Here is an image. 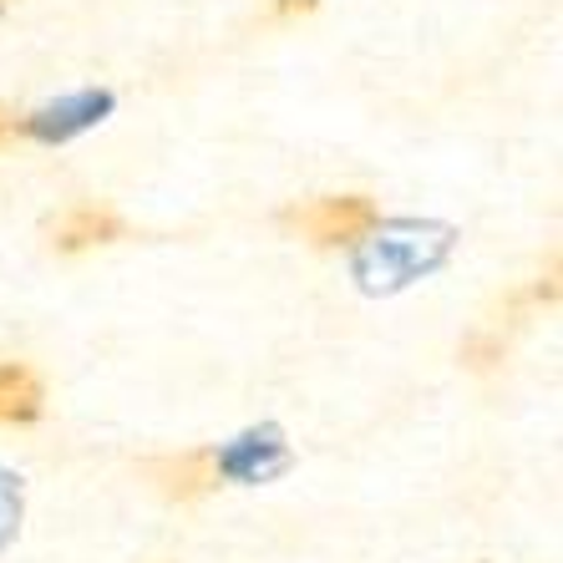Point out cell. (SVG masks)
Listing matches in <instances>:
<instances>
[{
  "mask_svg": "<svg viewBox=\"0 0 563 563\" xmlns=\"http://www.w3.org/2000/svg\"><path fill=\"white\" fill-rule=\"evenodd\" d=\"M452 244H457V229H452V223L391 219V223H376V229L355 244L351 269L366 295H391V289H407L411 279L442 269Z\"/></svg>",
  "mask_w": 563,
  "mask_h": 563,
  "instance_id": "obj_1",
  "label": "cell"
},
{
  "mask_svg": "<svg viewBox=\"0 0 563 563\" xmlns=\"http://www.w3.org/2000/svg\"><path fill=\"white\" fill-rule=\"evenodd\" d=\"M285 223L295 234L310 239V244H320V250H341V244H361L380 223V213L371 198L345 194V198H314L305 209H289Z\"/></svg>",
  "mask_w": 563,
  "mask_h": 563,
  "instance_id": "obj_2",
  "label": "cell"
},
{
  "mask_svg": "<svg viewBox=\"0 0 563 563\" xmlns=\"http://www.w3.org/2000/svg\"><path fill=\"white\" fill-rule=\"evenodd\" d=\"M213 467H219V483H269L275 472L289 467V446L279 427H260V432L234 437L229 446L213 452Z\"/></svg>",
  "mask_w": 563,
  "mask_h": 563,
  "instance_id": "obj_3",
  "label": "cell"
},
{
  "mask_svg": "<svg viewBox=\"0 0 563 563\" xmlns=\"http://www.w3.org/2000/svg\"><path fill=\"white\" fill-rule=\"evenodd\" d=\"M112 107H118L112 102V92H71V97H62V102L36 107V112L21 122V132L36 137V143H71L77 132L97 128Z\"/></svg>",
  "mask_w": 563,
  "mask_h": 563,
  "instance_id": "obj_4",
  "label": "cell"
},
{
  "mask_svg": "<svg viewBox=\"0 0 563 563\" xmlns=\"http://www.w3.org/2000/svg\"><path fill=\"white\" fill-rule=\"evenodd\" d=\"M147 477L157 483V493L168 503H198L219 487V467H213V452H178V457H163L147 467Z\"/></svg>",
  "mask_w": 563,
  "mask_h": 563,
  "instance_id": "obj_5",
  "label": "cell"
},
{
  "mask_svg": "<svg viewBox=\"0 0 563 563\" xmlns=\"http://www.w3.org/2000/svg\"><path fill=\"white\" fill-rule=\"evenodd\" d=\"M112 239H122V219L112 209H97V203L71 209L52 223V250H62V254L97 250V244H112Z\"/></svg>",
  "mask_w": 563,
  "mask_h": 563,
  "instance_id": "obj_6",
  "label": "cell"
},
{
  "mask_svg": "<svg viewBox=\"0 0 563 563\" xmlns=\"http://www.w3.org/2000/svg\"><path fill=\"white\" fill-rule=\"evenodd\" d=\"M46 407V386L21 361H0V427H31Z\"/></svg>",
  "mask_w": 563,
  "mask_h": 563,
  "instance_id": "obj_7",
  "label": "cell"
},
{
  "mask_svg": "<svg viewBox=\"0 0 563 563\" xmlns=\"http://www.w3.org/2000/svg\"><path fill=\"white\" fill-rule=\"evenodd\" d=\"M320 0H269V11L279 15V21H295V15H310Z\"/></svg>",
  "mask_w": 563,
  "mask_h": 563,
  "instance_id": "obj_8",
  "label": "cell"
},
{
  "mask_svg": "<svg viewBox=\"0 0 563 563\" xmlns=\"http://www.w3.org/2000/svg\"><path fill=\"white\" fill-rule=\"evenodd\" d=\"M11 132H15V122L5 118V112H0V143H5V137H11Z\"/></svg>",
  "mask_w": 563,
  "mask_h": 563,
  "instance_id": "obj_9",
  "label": "cell"
},
{
  "mask_svg": "<svg viewBox=\"0 0 563 563\" xmlns=\"http://www.w3.org/2000/svg\"><path fill=\"white\" fill-rule=\"evenodd\" d=\"M5 5H11V0H0V11H5Z\"/></svg>",
  "mask_w": 563,
  "mask_h": 563,
  "instance_id": "obj_10",
  "label": "cell"
}]
</instances>
